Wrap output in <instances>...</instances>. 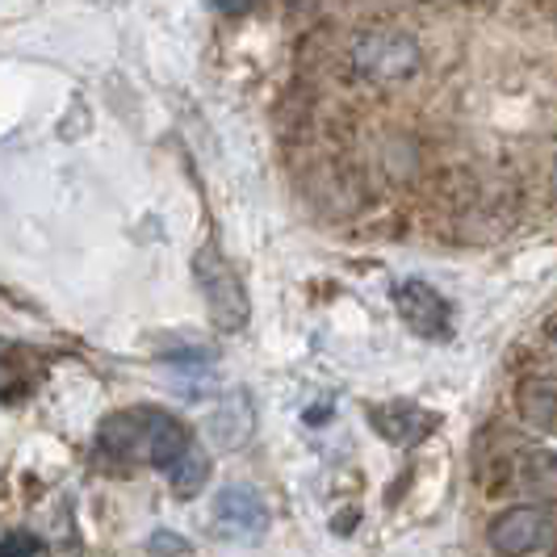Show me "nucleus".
<instances>
[{"instance_id":"1","label":"nucleus","mask_w":557,"mask_h":557,"mask_svg":"<svg viewBox=\"0 0 557 557\" xmlns=\"http://www.w3.org/2000/svg\"><path fill=\"white\" fill-rule=\"evenodd\" d=\"M194 277H197L201 298H206L210 319H214L223 332H239V327L248 323V289H244L239 273L226 264L223 251L214 248V244H206V248L194 256Z\"/></svg>"},{"instance_id":"2","label":"nucleus","mask_w":557,"mask_h":557,"mask_svg":"<svg viewBox=\"0 0 557 557\" xmlns=\"http://www.w3.org/2000/svg\"><path fill=\"white\" fill-rule=\"evenodd\" d=\"M352 67L373 84L407 81L419 67V47L411 34L398 29H364L352 38Z\"/></svg>"},{"instance_id":"3","label":"nucleus","mask_w":557,"mask_h":557,"mask_svg":"<svg viewBox=\"0 0 557 557\" xmlns=\"http://www.w3.org/2000/svg\"><path fill=\"white\" fill-rule=\"evenodd\" d=\"M554 541V520L541 507H507L491 520V545L503 557H529Z\"/></svg>"},{"instance_id":"4","label":"nucleus","mask_w":557,"mask_h":557,"mask_svg":"<svg viewBox=\"0 0 557 557\" xmlns=\"http://www.w3.org/2000/svg\"><path fill=\"white\" fill-rule=\"evenodd\" d=\"M394 307L403 314V323L411 327V332L428 335V339H445L448 335V319H453V310L448 302L428 285V281H403L398 289H394Z\"/></svg>"},{"instance_id":"5","label":"nucleus","mask_w":557,"mask_h":557,"mask_svg":"<svg viewBox=\"0 0 557 557\" xmlns=\"http://www.w3.org/2000/svg\"><path fill=\"white\" fill-rule=\"evenodd\" d=\"M269 524V511L251 486H226L214 499V529L231 541H256Z\"/></svg>"},{"instance_id":"6","label":"nucleus","mask_w":557,"mask_h":557,"mask_svg":"<svg viewBox=\"0 0 557 557\" xmlns=\"http://www.w3.org/2000/svg\"><path fill=\"white\" fill-rule=\"evenodd\" d=\"M143 411H147V461L156 470L172 474L176 466H185L197 453L194 432L168 411H156V407H143Z\"/></svg>"},{"instance_id":"7","label":"nucleus","mask_w":557,"mask_h":557,"mask_svg":"<svg viewBox=\"0 0 557 557\" xmlns=\"http://www.w3.org/2000/svg\"><path fill=\"white\" fill-rule=\"evenodd\" d=\"M97 453L106 461H135L147 457V411H117L97 428Z\"/></svg>"},{"instance_id":"8","label":"nucleus","mask_w":557,"mask_h":557,"mask_svg":"<svg viewBox=\"0 0 557 557\" xmlns=\"http://www.w3.org/2000/svg\"><path fill=\"white\" fill-rule=\"evenodd\" d=\"M373 428L394 445H416L419 436L432 428V419L411 403H391V407H373Z\"/></svg>"},{"instance_id":"9","label":"nucleus","mask_w":557,"mask_h":557,"mask_svg":"<svg viewBox=\"0 0 557 557\" xmlns=\"http://www.w3.org/2000/svg\"><path fill=\"white\" fill-rule=\"evenodd\" d=\"M520 486L545 503H557V448H536L520 461Z\"/></svg>"},{"instance_id":"10","label":"nucleus","mask_w":557,"mask_h":557,"mask_svg":"<svg viewBox=\"0 0 557 557\" xmlns=\"http://www.w3.org/2000/svg\"><path fill=\"white\" fill-rule=\"evenodd\" d=\"M520 411L536 428H557V377H529L520 386Z\"/></svg>"},{"instance_id":"11","label":"nucleus","mask_w":557,"mask_h":557,"mask_svg":"<svg viewBox=\"0 0 557 557\" xmlns=\"http://www.w3.org/2000/svg\"><path fill=\"white\" fill-rule=\"evenodd\" d=\"M0 557H47V541L29 529H13V532H4Z\"/></svg>"},{"instance_id":"12","label":"nucleus","mask_w":557,"mask_h":557,"mask_svg":"<svg viewBox=\"0 0 557 557\" xmlns=\"http://www.w3.org/2000/svg\"><path fill=\"white\" fill-rule=\"evenodd\" d=\"M147 549H151V557H181L185 554V541H181L176 532H156V536L147 541Z\"/></svg>"},{"instance_id":"13","label":"nucleus","mask_w":557,"mask_h":557,"mask_svg":"<svg viewBox=\"0 0 557 557\" xmlns=\"http://www.w3.org/2000/svg\"><path fill=\"white\" fill-rule=\"evenodd\" d=\"M256 0H214V9H223V13H248Z\"/></svg>"},{"instance_id":"14","label":"nucleus","mask_w":557,"mask_h":557,"mask_svg":"<svg viewBox=\"0 0 557 557\" xmlns=\"http://www.w3.org/2000/svg\"><path fill=\"white\" fill-rule=\"evenodd\" d=\"M549 185H554V197H557V164H554V176H549Z\"/></svg>"}]
</instances>
